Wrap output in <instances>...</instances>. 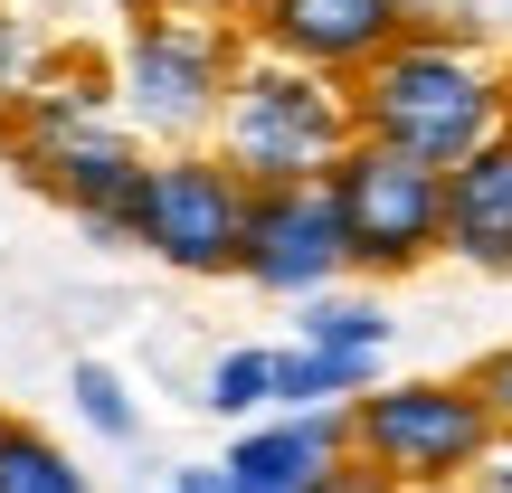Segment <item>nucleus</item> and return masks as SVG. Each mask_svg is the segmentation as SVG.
Returning <instances> with one entry per match:
<instances>
[{"label": "nucleus", "instance_id": "f257e3e1", "mask_svg": "<svg viewBox=\"0 0 512 493\" xmlns=\"http://www.w3.org/2000/svg\"><path fill=\"white\" fill-rule=\"evenodd\" d=\"M351 114L370 143L427 171H456L512 124V57L475 29V10L427 19V29H399V48H380L351 76Z\"/></svg>", "mask_w": 512, "mask_h": 493}, {"label": "nucleus", "instance_id": "f03ea898", "mask_svg": "<svg viewBox=\"0 0 512 493\" xmlns=\"http://www.w3.org/2000/svg\"><path fill=\"white\" fill-rule=\"evenodd\" d=\"M256 57L238 0H133L124 10V48H114V95L124 124L152 133L162 152H190L219 133L238 67Z\"/></svg>", "mask_w": 512, "mask_h": 493}, {"label": "nucleus", "instance_id": "7ed1b4c3", "mask_svg": "<svg viewBox=\"0 0 512 493\" xmlns=\"http://www.w3.org/2000/svg\"><path fill=\"white\" fill-rule=\"evenodd\" d=\"M351 143H361V114H351L342 76L294 67V57H266V48L238 67V95H228V114H219V152L247 171L256 190L332 181Z\"/></svg>", "mask_w": 512, "mask_h": 493}, {"label": "nucleus", "instance_id": "20e7f679", "mask_svg": "<svg viewBox=\"0 0 512 493\" xmlns=\"http://www.w3.org/2000/svg\"><path fill=\"white\" fill-rule=\"evenodd\" d=\"M351 456L399 493H456L503 456V427L475 380H380L351 399Z\"/></svg>", "mask_w": 512, "mask_h": 493}, {"label": "nucleus", "instance_id": "39448f33", "mask_svg": "<svg viewBox=\"0 0 512 493\" xmlns=\"http://www.w3.org/2000/svg\"><path fill=\"white\" fill-rule=\"evenodd\" d=\"M247 228H256V181L228 162L219 143L152 152L143 219H133V247L143 256H162L171 275H238Z\"/></svg>", "mask_w": 512, "mask_h": 493}, {"label": "nucleus", "instance_id": "423d86ee", "mask_svg": "<svg viewBox=\"0 0 512 493\" xmlns=\"http://www.w3.org/2000/svg\"><path fill=\"white\" fill-rule=\"evenodd\" d=\"M332 209L351 228V275L361 285H399L427 256H446V171L408 162V152L370 143V133L332 171Z\"/></svg>", "mask_w": 512, "mask_h": 493}, {"label": "nucleus", "instance_id": "0eeeda50", "mask_svg": "<svg viewBox=\"0 0 512 493\" xmlns=\"http://www.w3.org/2000/svg\"><path fill=\"white\" fill-rule=\"evenodd\" d=\"M19 181H29L38 200H57V209H67V219L95 238V247H133V219H143V181H152V152H143V133L114 114V124L67 133V143L19 152Z\"/></svg>", "mask_w": 512, "mask_h": 493}, {"label": "nucleus", "instance_id": "6e6552de", "mask_svg": "<svg viewBox=\"0 0 512 493\" xmlns=\"http://www.w3.org/2000/svg\"><path fill=\"white\" fill-rule=\"evenodd\" d=\"M342 275H351V228H342V209H332V181L256 190V228H247V256H238V285L313 304V294H332Z\"/></svg>", "mask_w": 512, "mask_h": 493}, {"label": "nucleus", "instance_id": "1a4fd4ad", "mask_svg": "<svg viewBox=\"0 0 512 493\" xmlns=\"http://www.w3.org/2000/svg\"><path fill=\"white\" fill-rule=\"evenodd\" d=\"M247 38L266 57H294V67H323V76H361L380 48H399L408 10L399 0H238Z\"/></svg>", "mask_w": 512, "mask_h": 493}, {"label": "nucleus", "instance_id": "9d476101", "mask_svg": "<svg viewBox=\"0 0 512 493\" xmlns=\"http://www.w3.org/2000/svg\"><path fill=\"white\" fill-rule=\"evenodd\" d=\"M228 484L238 493H323L351 465V408H304V418H256L228 446Z\"/></svg>", "mask_w": 512, "mask_h": 493}, {"label": "nucleus", "instance_id": "9b49d317", "mask_svg": "<svg viewBox=\"0 0 512 493\" xmlns=\"http://www.w3.org/2000/svg\"><path fill=\"white\" fill-rule=\"evenodd\" d=\"M446 256L475 275H512V124L446 171Z\"/></svg>", "mask_w": 512, "mask_h": 493}, {"label": "nucleus", "instance_id": "f8f14e48", "mask_svg": "<svg viewBox=\"0 0 512 493\" xmlns=\"http://www.w3.org/2000/svg\"><path fill=\"white\" fill-rule=\"evenodd\" d=\"M124 114V95H114V67H95V57H76V48H57V67L29 86V105L0 124V152H38V143H67V133H86V124H114Z\"/></svg>", "mask_w": 512, "mask_h": 493}, {"label": "nucleus", "instance_id": "ddd939ff", "mask_svg": "<svg viewBox=\"0 0 512 493\" xmlns=\"http://www.w3.org/2000/svg\"><path fill=\"white\" fill-rule=\"evenodd\" d=\"M361 389H380V361H342V351H313V342H285V351H275V418L351 408Z\"/></svg>", "mask_w": 512, "mask_h": 493}, {"label": "nucleus", "instance_id": "4468645a", "mask_svg": "<svg viewBox=\"0 0 512 493\" xmlns=\"http://www.w3.org/2000/svg\"><path fill=\"white\" fill-rule=\"evenodd\" d=\"M294 342H313V351H342V361H380L389 351V313H380V294H313V304H294Z\"/></svg>", "mask_w": 512, "mask_h": 493}, {"label": "nucleus", "instance_id": "2eb2a0df", "mask_svg": "<svg viewBox=\"0 0 512 493\" xmlns=\"http://www.w3.org/2000/svg\"><path fill=\"white\" fill-rule=\"evenodd\" d=\"M0 493H95V475L38 418H10L0 427Z\"/></svg>", "mask_w": 512, "mask_h": 493}, {"label": "nucleus", "instance_id": "dca6fc26", "mask_svg": "<svg viewBox=\"0 0 512 493\" xmlns=\"http://www.w3.org/2000/svg\"><path fill=\"white\" fill-rule=\"evenodd\" d=\"M200 408H209V418H238V427L275 418V351H266V342L219 351V361H209V380H200Z\"/></svg>", "mask_w": 512, "mask_h": 493}, {"label": "nucleus", "instance_id": "f3484780", "mask_svg": "<svg viewBox=\"0 0 512 493\" xmlns=\"http://www.w3.org/2000/svg\"><path fill=\"white\" fill-rule=\"evenodd\" d=\"M67 408L95 427V437H114V446H133V437H143V408H133V389L114 380L105 361H67Z\"/></svg>", "mask_w": 512, "mask_h": 493}, {"label": "nucleus", "instance_id": "a211bd4d", "mask_svg": "<svg viewBox=\"0 0 512 493\" xmlns=\"http://www.w3.org/2000/svg\"><path fill=\"white\" fill-rule=\"evenodd\" d=\"M57 67V38L38 29V19H19V10H0V124H10L19 105H29V86Z\"/></svg>", "mask_w": 512, "mask_h": 493}, {"label": "nucleus", "instance_id": "6ab92c4d", "mask_svg": "<svg viewBox=\"0 0 512 493\" xmlns=\"http://www.w3.org/2000/svg\"><path fill=\"white\" fill-rule=\"evenodd\" d=\"M465 380L484 389V408H494V427H503V446H512V342H503V351H484Z\"/></svg>", "mask_w": 512, "mask_h": 493}, {"label": "nucleus", "instance_id": "aec40b11", "mask_svg": "<svg viewBox=\"0 0 512 493\" xmlns=\"http://www.w3.org/2000/svg\"><path fill=\"white\" fill-rule=\"evenodd\" d=\"M162 493H238V484H228V465H181Z\"/></svg>", "mask_w": 512, "mask_h": 493}, {"label": "nucleus", "instance_id": "412c9836", "mask_svg": "<svg viewBox=\"0 0 512 493\" xmlns=\"http://www.w3.org/2000/svg\"><path fill=\"white\" fill-rule=\"evenodd\" d=\"M323 493H399V484H389V475H370V465H361V456H351V465H342V475H332Z\"/></svg>", "mask_w": 512, "mask_h": 493}, {"label": "nucleus", "instance_id": "4be33fe9", "mask_svg": "<svg viewBox=\"0 0 512 493\" xmlns=\"http://www.w3.org/2000/svg\"><path fill=\"white\" fill-rule=\"evenodd\" d=\"M465 493H512V456H494V465H475V475H465Z\"/></svg>", "mask_w": 512, "mask_h": 493}, {"label": "nucleus", "instance_id": "5701e85b", "mask_svg": "<svg viewBox=\"0 0 512 493\" xmlns=\"http://www.w3.org/2000/svg\"><path fill=\"white\" fill-rule=\"evenodd\" d=\"M399 10H408V29H427V19H456L446 0H399Z\"/></svg>", "mask_w": 512, "mask_h": 493}, {"label": "nucleus", "instance_id": "b1692460", "mask_svg": "<svg viewBox=\"0 0 512 493\" xmlns=\"http://www.w3.org/2000/svg\"><path fill=\"white\" fill-rule=\"evenodd\" d=\"M0 427H10V408H0Z\"/></svg>", "mask_w": 512, "mask_h": 493}, {"label": "nucleus", "instance_id": "393cba45", "mask_svg": "<svg viewBox=\"0 0 512 493\" xmlns=\"http://www.w3.org/2000/svg\"><path fill=\"white\" fill-rule=\"evenodd\" d=\"M456 493H465V484H456Z\"/></svg>", "mask_w": 512, "mask_h": 493}]
</instances>
